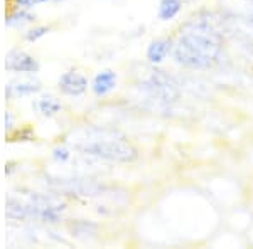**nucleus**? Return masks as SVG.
Wrapping results in <instances>:
<instances>
[{
	"label": "nucleus",
	"instance_id": "obj_20",
	"mask_svg": "<svg viewBox=\"0 0 253 249\" xmlns=\"http://www.w3.org/2000/svg\"><path fill=\"white\" fill-rule=\"evenodd\" d=\"M59 2H63V0H51V3H59Z\"/></svg>",
	"mask_w": 253,
	"mask_h": 249
},
{
	"label": "nucleus",
	"instance_id": "obj_16",
	"mask_svg": "<svg viewBox=\"0 0 253 249\" xmlns=\"http://www.w3.org/2000/svg\"><path fill=\"white\" fill-rule=\"evenodd\" d=\"M51 31V27L49 26H38V27H32L24 34V39L27 40V42H36V40H39L41 37H44V36L47 34V32Z\"/></svg>",
	"mask_w": 253,
	"mask_h": 249
},
{
	"label": "nucleus",
	"instance_id": "obj_15",
	"mask_svg": "<svg viewBox=\"0 0 253 249\" xmlns=\"http://www.w3.org/2000/svg\"><path fill=\"white\" fill-rule=\"evenodd\" d=\"M181 9H182L181 0H161V3H159V19L172 20L181 12Z\"/></svg>",
	"mask_w": 253,
	"mask_h": 249
},
{
	"label": "nucleus",
	"instance_id": "obj_13",
	"mask_svg": "<svg viewBox=\"0 0 253 249\" xmlns=\"http://www.w3.org/2000/svg\"><path fill=\"white\" fill-rule=\"evenodd\" d=\"M34 20H36V17L31 14V12H27V9H14L7 14L5 26L7 27H22V26H26V24L34 22Z\"/></svg>",
	"mask_w": 253,
	"mask_h": 249
},
{
	"label": "nucleus",
	"instance_id": "obj_1",
	"mask_svg": "<svg viewBox=\"0 0 253 249\" xmlns=\"http://www.w3.org/2000/svg\"><path fill=\"white\" fill-rule=\"evenodd\" d=\"M64 143L76 152L117 163H132L138 158V150L122 132L108 126H76L64 137Z\"/></svg>",
	"mask_w": 253,
	"mask_h": 249
},
{
	"label": "nucleus",
	"instance_id": "obj_14",
	"mask_svg": "<svg viewBox=\"0 0 253 249\" xmlns=\"http://www.w3.org/2000/svg\"><path fill=\"white\" fill-rule=\"evenodd\" d=\"M69 229H71L73 236L78 239H89L96 234L98 227L96 224L93 222H88V220H76V222L69 224Z\"/></svg>",
	"mask_w": 253,
	"mask_h": 249
},
{
	"label": "nucleus",
	"instance_id": "obj_9",
	"mask_svg": "<svg viewBox=\"0 0 253 249\" xmlns=\"http://www.w3.org/2000/svg\"><path fill=\"white\" fill-rule=\"evenodd\" d=\"M41 83L36 79H27V81H12L7 84L5 88V98L7 100H14V98H24L34 95V93L41 91Z\"/></svg>",
	"mask_w": 253,
	"mask_h": 249
},
{
	"label": "nucleus",
	"instance_id": "obj_3",
	"mask_svg": "<svg viewBox=\"0 0 253 249\" xmlns=\"http://www.w3.org/2000/svg\"><path fill=\"white\" fill-rule=\"evenodd\" d=\"M140 89L150 100H157L159 103H174L181 96V89L175 77L161 69H152L150 74L140 83Z\"/></svg>",
	"mask_w": 253,
	"mask_h": 249
},
{
	"label": "nucleus",
	"instance_id": "obj_11",
	"mask_svg": "<svg viewBox=\"0 0 253 249\" xmlns=\"http://www.w3.org/2000/svg\"><path fill=\"white\" fill-rule=\"evenodd\" d=\"M32 108H34V111L39 113L41 116L51 118V116L58 115L61 109H63V105H61V101L56 96L44 95V96L38 98V100L32 103Z\"/></svg>",
	"mask_w": 253,
	"mask_h": 249
},
{
	"label": "nucleus",
	"instance_id": "obj_5",
	"mask_svg": "<svg viewBox=\"0 0 253 249\" xmlns=\"http://www.w3.org/2000/svg\"><path fill=\"white\" fill-rule=\"evenodd\" d=\"M51 187L58 192L69 195H80V197H96L105 192V187L95 180L88 178H56L51 180Z\"/></svg>",
	"mask_w": 253,
	"mask_h": 249
},
{
	"label": "nucleus",
	"instance_id": "obj_18",
	"mask_svg": "<svg viewBox=\"0 0 253 249\" xmlns=\"http://www.w3.org/2000/svg\"><path fill=\"white\" fill-rule=\"evenodd\" d=\"M52 158L58 163H66L71 158V152H69V148H66V146H56L52 150Z\"/></svg>",
	"mask_w": 253,
	"mask_h": 249
},
{
	"label": "nucleus",
	"instance_id": "obj_8",
	"mask_svg": "<svg viewBox=\"0 0 253 249\" xmlns=\"http://www.w3.org/2000/svg\"><path fill=\"white\" fill-rule=\"evenodd\" d=\"M174 42L172 39L169 37H162V39H156L149 44L147 47V61L150 64H161L167 56L172 52Z\"/></svg>",
	"mask_w": 253,
	"mask_h": 249
},
{
	"label": "nucleus",
	"instance_id": "obj_6",
	"mask_svg": "<svg viewBox=\"0 0 253 249\" xmlns=\"http://www.w3.org/2000/svg\"><path fill=\"white\" fill-rule=\"evenodd\" d=\"M5 69L10 72H22V74H32L39 71V63L31 54L20 51V49H12L5 56Z\"/></svg>",
	"mask_w": 253,
	"mask_h": 249
},
{
	"label": "nucleus",
	"instance_id": "obj_17",
	"mask_svg": "<svg viewBox=\"0 0 253 249\" xmlns=\"http://www.w3.org/2000/svg\"><path fill=\"white\" fill-rule=\"evenodd\" d=\"M51 0H12V7L14 9H32V7L39 5V3H47Z\"/></svg>",
	"mask_w": 253,
	"mask_h": 249
},
{
	"label": "nucleus",
	"instance_id": "obj_10",
	"mask_svg": "<svg viewBox=\"0 0 253 249\" xmlns=\"http://www.w3.org/2000/svg\"><path fill=\"white\" fill-rule=\"evenodd\" d=\"M117 86V72L112 69H105V71L98 72L93 77L91 89L96 96H107L112 89H115Z\"/></svg>",
	"mask_w": 253,
	"mask_h": 249
},
{
	"label": "nucleus",
	"instance_id": "obj_4",
	"mask_svg": "<svg viewBox=\"0 0 253 249\" xmlns=\"http://www.w3.org/2000/svg\"><path fill=\"white\" fill-rule=\"evenodd\" d=\"M26 204L29 209V219L46 224L61 222V214L66 209V204L54 194H29Z\"/></svg>",
	"mask_w": 253,
	"mask_h": 249
},
{
	"label": "nucleus",
	"instance_id": "obj_7",
	"mask_svg": "<svg viewBox=\"0 0 253 249\" xmlns=\"http://www.w3.org/2000/svg\"><path fill=\"white\" fill-rule=\"evenodd\" d=\"M58 88L66 96H81L88 89V79L81 72L66 71L59 77Z\"/></svg>",
	"mask_w": 253,
	"mask_h": 249
},
{
	"label": "nucleus",
	"instance_id": "obj_12",
	"mask_svg": "<svg viewBox=\"0 0 253 249\" xmlns=\"http://www.w3.org/2000/svg\"><path fill=\"white\" fill-rule=\"evenodd\" d=\"M5 215H7V219L14 220V222L27 220L29 219V209H27V204L22 202L20 199H15V197H12V195H9V197H7Z\"/></svg>",
	"mask_w": 253,
	"mask_h": 249
},
{
	"label": "nucleus",
	"instance_id": "obj_19",
	"mask_svg": "<svg viewBox=\"0 0 253 249\" xmlns=\"http://www.w3.org/2000/svg\"><path fill=\"white\" fill-rule=\"evenodd\" d=\"M5 130L7 132L14 130V115H12V111H5Z\"/></svg>",
	"mask_w": 253,
	"mask_h": 249
},
{
	"label": "nucleus",
	"instance_id": "obj_2",
	"mask_svg": "<svg viewBox=\"0 0 253 249\" xmlns=\"http://www.w3.org/2000/svg\"><path fill=\"white\" fill-rule=\"evenodd\" d=\"M221 51V34L208 20L194 19L181 29L172 47V58L184 68L208 69L218 63Z\"/></svg>",
	"mask_w": 253,
	"mask_h": 249
}]
</instances>
